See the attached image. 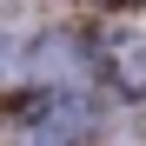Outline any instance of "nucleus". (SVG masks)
Returning a JSON list of instances; mask_svg holds the SVG:
<instances>
[{"label": "nucleus", "mask_w": 146, "mask_h": 146, "mask_svg": "<svg viewBox=\"0 0 146 146\" xmlns=\"http://www.w3.org/2000/svg\"><path fill=\"white\" fill-rule=\"evenodd\" d=\"M100 73L126 100H146V33H113L100 46Z\"/></svg>", "instance_id": "f257e3e1"}]
</instances>
